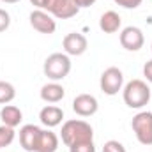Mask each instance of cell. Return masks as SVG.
I'll use <instances>...</instances> for the list:
<instances>
[{"instance_id":"1","label":"cell","mask_w":152,"mask_h":152,"mask_svg":"<svg viewBox=\"0 0 152 152\" xmlns=\"http://www.w3.org/2000/svg\"><path fill=\"white\" fill-rule=\"evenodd\" d=\"M60 138H62V143L66 147H71V145L80 143V142H90V140H94V129L85 120L71 118V120H66L62 124Z\"/></svg>"},{"instance_id":"2","label":"cell","mask_w":152,"mask_h":152,"mask_svg":"<svg viewBox=\"0 0 152 152\" xmlns=\"http://www.w3.org/2000/svg\"><path fill=\"white\" fill-rule=\"evenodd\" d=\"M122 97H124V103L129 108L140 110L145 104H149V101H151V88H149V85L143 80H131L129 83L124 85Z\"/></svg>"},{"instance_id":"3","label":"cell","mask_w":152,"mask_h":152,"mask_svg":"<svg viewBox=\"0 0 152 152\" xmlns=\"http://www.w3.org/2000/svg\"><path fill=\"white\" fill-rule=\"evenodd\" d=\"M44 76L51 81H62L71 73V58L67 53H51L42 64Z\"/></svg>"},{"instance_id":"4","label":"cell","mask_w":152,"mask_h":152,"mask_svg":"<svg viewBox=\"0 0 152 152\" xmlns=\"http://www.w3.org/2000/svg\"><path fill=\"white\" fill-rule=\"evenodd\" d=\"M131 127L142 145H152V112H140L133 117Z\"/></svg>"},{"instance_id":"5","label":"cell","mask_w":152,"mask_h":152,"mask_svg":"<svg viewBox=\"0 0 152 152\" xmlns=\"http://www.w3.org/2000/svg\"><path fill=\"white\" fill-rule=\"evenodd\" d=\"M42 11L50 12L57 20H69L80 12V7L75 4V0H44Z\"/></svg>"},{"instance_id":"6","label":"cell","mask_w":152,"mask_h":152,"mask_svg":"<svg viewBox=\"0 0 152 152\" xmlns=\"http://www.w3.org/2000/svg\"><path fill=\"white\" fill-rule=\"evenodd\" d=\"M99 87L106 96H117L124 88V75L118 67H108L99 78Z\"/></svg>"},{"instance_id":"7","label":"cell","mask_w":152,"mask_h":152,"mask_svg":"<svg viewBox=\"0 0 152 152\" xmlns=\"http://www.w3.org/2000/svg\"><path fill=\"white\" fill-rule=\"evenodd\" d=\"M118 39H120V46H122L124 50H127V51H138V50H142L143 44H145V36H143L142 28L133 27V25L122 28Z\"/></svg>"},{"instance_id":"8","label":"cell","mask_w":152,"mask_h":152,"mask_svg":"<svg viewBox=\"0 0 152 152\" xmlns=\"http://www.w3.org/2000/svg\"><path fill=\"white\" fill-rule=\"evenodd\" d=\"M28 20H30L32 28L37 30L39 34H48L50 36V34H53L57 30V21L53 20V16L50 12L42 11V9L32 11L30 16H28Z\"/></svg>"},{"instance_id":"9","label":"cell","mask_w":152,"mask_h":152,"mask_svg":"<svg viewBox=\"0 0 152 152\" xmlns=\"http://www.w3.org/2000/svg\"><path fill=\"white\" fill-rule=\"evenodd\" d=\"M62 46H64V53H67L69 57H80L87 51L88 41L80 32H71L62 39Z\"/></svg>"},{"instance_id":"10","label":"cell","mask_w":152,"mask_h":152,"mask_svg":"<svg viewBox=\"0 0 152 152\" xmlns=\"http://www.w3.org/2000/svg\"><path fill=\"white\" fill-rule=\"evenodd\" d=\"M73 110L80 117H92L97 113L99 103L92 94H80L73 99Z\"/></svg>"},{"instance_id":"11","label":"cell","mask_w":152,"mask_h":152,"mask_svg":"<svg viewBox=\"0 0 152 152\" xmlns=\"http://www.w3.org/2000/svg\"><path fill=\"white\" fill-rule=\"evenodd\" d=\"M41 134V127L34 124H25L20 129V145L27 152H36L37 147V140Z\"/></svg>"},{"instance_id":"12","label":"cell","mask_w":152,"mask_h":152,"mask_svg":"<svg viewBox=\"0 0 152 152\" xmlns=\"http://www.w3.org/2000/svg\"><path fill=\"white\" fill-rule=\"evenodd\" d=\"M39 118H41V124L46 126L48 129L50 127H57L64 120V112H62V108H58L55 104H46L39 112Z\"/></svg>"},{"instance_id":"13","label":"cell","mask_w":152,"mask_h":152,"mask_svg":"<svg viewBox=\"0 0 152 152\" xmlns=\"http://www.w3.org/2000/svg\"><path fill=\"white\" fill-rule=\"evenodd\" d=\"M39 96H41V99H42L44 103L55 104V103H60V101L64 99L66 90H64V87H62L58 81H51V83L42 85V88H41Z\"/></svg>"},{"instance_id":"14","label":"cell","mask_w":152,"mask_h":152,"mask_svg":"<svg viewBox=\"0 0 152 152\" xmlns=\"http://www.w3.org/2000/svg\"><path fill=\"white\" fill-rule=\"evenodd\" d=\"M0 120L4 126H9V127H18L23 120V113L18 106L14 104H4L2 110H0Z\"/></svg>"},{"instance_id":"15","label":"cell","mask_w":152,"mask_h":152,"mask_svg":"<svg viewBox=\"0 0 152 152\" xmlns=\"http://www.w3.org/2000/svg\"><path fill=\"white\" fill-rule=\"evenodd\" d=\"M57 149H58V136L50 129H41L36 152H57Z\"/></svg>"},{"instance_id":"16","label":"cell","mask_w":152,"mask_h":152,"mask_svg":"<svg viewBox=\"0 0 152 152\" xmlns=\"http://www.w3.org/2000/svg\"><path fill=\"white\" fill-rule=\"evenodd\" d=\"M120 25H122V20H120V16L115 11H106L99 18V28L104 34H115V32H118Z\"/></svg>"},{"instance_id":"17","label":"cell","mask_w":152,"mask_h":152,"mask_svg":"<svg viewBox=\"0 0 152 152\" xmlns=\"http://www.w3.org/2000/svg\"><path fill=\"white\" fill-rule=\"evenodd\" d=\"M16 97V88L9 81H0V104H9Z\"/></svg>"},{"instance_id":"18","label":"cell","mask_w":152,"mask_h":152,"mask_svg":"<svg viewBox=\"0 0 152 152\" xmlns=\"http://www.w3.org/2000/svg\"><path fill=\"white\" fill-rule=\"evenodd\" d=\"M14 136H16V131L14 127H9V126H0V149L4 147H9L12 142H14Z\"/></svg>"},{"instance_id":"19","label":"cell","mask_w":152,"mask_h":152,"mask_svg":"<svg viewBox=\"0 0 152 152\" xmlns=\"http://www.w3.org/2000/svg\"><path fill=\"white\" fill-rule=\"evenodd\" d=\"M69 152H96V145H94V140L90 142H80L69 147Z\"/></svg>"},{"instance_id":"20","label":"cell","mask_w":152,"mask_h":152,"mask_svg":"<svg viewBox=\"0 0 152 152\" xmlns=\"http://www.w3.org/2000/svg\"><path fill=\"white\" fill-rule=\"evenodd\" d=\"M103 152H127V151H126V147H124L120 142H117V140H108V142L104 143V147H103Z\"/></svg>"},{"instance_id":"21","label":"cell","mask_w":152,"mask_h":152,"mask_svg":"<svg viewBox=\"0 0 152 152\" xmlns=\"http://www.w3.org/2000/svg\"><path fill=\"white\" fill-rule=\"evenodd\" d=\"M11 27V14L5 9H0V34Z\"/></svg>"},{"instance_id":"22","label":"cell","mask_w":152,"mask_h":152,"mask_svg":"<svg viewBox=\"0 0 152 152\" xmlns=\"http://www.w3.org/2000/svg\"><path fill=\"white\" fill-rule=\"evenodd\" d=\"M113 2L117 4V5L124 7V9H136V7L142 5L143 0H113Z\"/></svg>"},{"instance_id":"23","label":"cell","mask_w":152,"mask_h":152,"mask_svg":"<svg viewBox=\"0 0 152 152\" xmlns=\"http://www.w3.org/2000/svg\"><path fill=\"white\" fill-rule=\"evenodd\" d=\"M143 76H145V80L149 83H152V60L145 62V66H143Z\"/></svg>"},{"instance_id":"24","label":"cell","mask_w":152,"mask_h":152,"mask_svg":"<svg viewBox=\"0 0 152 152\" xmlns=\"http://www.w3.org/2000/svg\"><path fill=\"white\" fill-rule=\"evenodd\" d=\"M75 4L80 7V9H85V7H90L96 4V0H75Z\"/></svg>"},{"instance_id":"25","label":"cell","mask_w":152,"mask_h":152,"mask_svg":"<svg viewBox=\"0 0 152 152\" xmlns=\"http://www.w3.org/2000/svg\"><path fill=\"white\" fill-rule=\"evenodd\" d=\"M30 4H32L34 7H37V9H42V5H44V0H30Z\"/></svg>"},{"instance_id":"26","label":"cell","mask_w":152,"mask_h":152,"mask_svg":"<svg viewBox=\"0 0 152 152\" xmlns=\"http://www.w3.org/2000/svg\"><path fill=\"white\" fill-rule=\"evenodd\" d=\"M4 4H16V2H20V0H2Z\"/></svg>"},{"instance_id":"27","label":"cell","mask_w":152,"mask_h":152,"mask_svg":"<svg viewBox=\"0 0 152 152\" xmlns=\"http://www.w3.org/2000/svg\"><path fill=\"white\" fill-rule=\"evenodd\" d=\"M151 51H152V44H151Z\"/></svg>"}]
</instances>
